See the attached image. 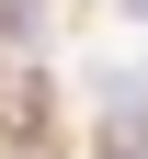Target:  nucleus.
Wrapping results in <instances>:
<instances>
[{
	"instance_id": "obj_1",
	"label": "nucleus",
	"mask_w": 148,
	"mask_h": 159,
	"mask_svg": "<svg viewBox=\"0 0 148 159\" xmlns=\"http://www.w3.org/2000/svg\"><path fill=\"white\" fill-rule=\"evenodd\" d=\"M125 11H137V23H148V0H125Z\"/></svg>"
}]
</instances>
